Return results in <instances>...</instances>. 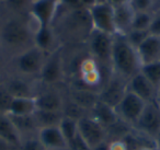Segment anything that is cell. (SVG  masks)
Masks as SVG:
<instances>
[{
  "mask_svg": "<svg viewBox=\"0 0 160 150\" xmlns=\"http://www.w3.org/2000/svg\"><path fill=\"white\" fill-rule=\"evenodd\" d=\"M111 65L122 79L124 78L129 80L140 71L142 64L137 51L129 44L125 35H113Z\"/></svg>",
  "mask_w": 160,
  "mask_h": 150,
  "instance_id": "cell-1",
  "label": "cell"
},
{
  "mask_svg": "<svg viewBox=\"0 0 160 150\" xmlns=\"http://www.w3.org/2000/svg\"><path fill=\"white\" fill-rule=\"evenodd\" d=\"M78 134L92 150H96L104 143L107 128L91 115H85L78 119Z\"/></svg>",
  "mask_w": 160,
  "mask_h": 150,
  "instance_id": "cell-2",
  "label": "cell"
},
{
  "mask_svg": "<svg viewBox=\"0 0 160 150\" xmlns=\"http://www.w3.org/2000/svg\"><path fill=\"white\" fill-rule=\"evenodd\" d=\"M31 36L30 27L18 19L7 21L0 31V38L8 46H23L31 40Z\"/></svg>",
  "mask_w": 160,
  "mask_h": 150,
  "instance_id": "cell-3",
  "label": "cell"
},
{
  "mask_svg": "<svg viewBox=\"0 0 160 150\" xmlns=\"http://www.w3.org/2000/svg\"><path fill=\"white\" fill-rule=\"evenodd\" d=\"M147 102L134 94L131 91H126L120 103L115 106V112L118 119L131 125H135L142 115Z\"/></svg>",
  "mask_w": 160,
  "mask_h": 150,
  "instance_id": "cell-4",
  "label": "cell"
},
{
  "mask_svg": "<svg viewBox=\"0 0 160 150\" xmlns=\"http://www.w3.org/2000/svg\"><path fill=\"white\" fill-rule=\"evenodd\" d=\"M89 13L93 30L110 35L116 34L114 23V8L110 3L93 6L89 9Z\"/></svg>",
  "mask_w": 160,
  "mask_h": 150,
  "instance_id": "cell-5",
  "label": "cell"
},
{
  "mask_svg": "<svg viewBox=\"0 0 160 150\" xmlns=\"http://www.w3.org/2000/svg\"><path fill=\"white\" fill-rule=\"evenodd\" d=\"M139 132L148 136L160 134V108L153 102H148L135 125Z\"/></svg>",
  "mask_w": 160,
  "mask_h": 150,
  "instance_id": "cell-6",
  "label": "cell"
},
{
  "mask_svg": "<svg viewBox=\"0 0 160 150\" xmlns=\"http://www.w3.org/2000/svg\"><path fill=\"white\" fill-rule=\"evenodd\" d=\"M89 45L90 51L96 59H98L100 62L111 64L113 35L92 30L89 35Z\"/></svg>",
  "mask_w": 160,
  "mask_h": 150,
  "instance_id": "cell-7",
  "label": "cell"
},
{
  "mask_svg": "<svg viewBox=\"0 0 160 150\" xmlns=\"http://www.w3.org/2000/svg\"><path fill=\"white\" fill-rule=\"evenodd\" d=\"M45 60V53L34 45L18 56L17 67L25 75H35L41 72Z\"/></svg>",
  "mask_w": 160,
  "mask_h": 150,
  "instance_id": "cell-8",
  "label": "cell"
},
{
  "mask_svg": "<svg viewBox=\"0 0 160 150\" xmlns=\"http://www.w3.org/2000/svg\"><path fill=\"white\" fill-rule=\"evenodd\" d=\"M60 0H35L31 5V13L40 28L51 27Z\"/></svg>",
  "mask_w": 160,
  "mask_h": 150,
  "instance_id": "cell-9",
  "label": "cell"
},
{
  "mask_svg": "<svg viewBox=\"0 0 160 150\" xmlns=\"http://www.w3.org/2000/svg\"><path fill=\"white\" fill-rule=\"evenodd\" d=\"M40 75L42 80L46 83H55L62 79L64 75V68L60 51L53 52V54L46 58Z\"/></svg>",
  "mask_w": 160,
  "mask_h": 150,
  "instance_id": "cell-10",
  "label": "cell"
},
{
  "mask_svg": "<svg viewBox=\"0 0 160 150\" xmlns=\"http://www.w3.org/2000/svg\"><path fill=\"white\" fill-rule=\"evenodd\" d=\"M156 87L142 75V72L136 73L127 82V91L139 97L145 102H153L156 97Z\"/></svg>",
  "mask_w": 160,
  "mask_h": 150,
  "instance_id": "cell-11",
  "label": "cell"
},
{
  "mask_svg": "<svg viewBox=\"0 0 160 150\" xmlns=\"http://www.w3.org/2000/svg\"><path fill=\"white\" fill-rule=\"evenodd\" d=\"M38 139L46 148V150L68 149V145H67L66 139L62 136L58 126L43 127L38 129Z\"/></svg>",
  "mask_w": 160,
  "mask_h": 150,
  "instance_id": "cell-12",
  "label": "cell"
},
{
  "mask_svg": "<svg viewBox=\"0 0 160 150\" xmlns=\"http://www.w3.org/2000/svg\"><path fill=\"white\" fill-rule=\"evenodd\" d=\"M136 51L142 65L160 60V36L149 34Z\"/></svg>",
  "mask_w": 160,
  "mask_h": 150,
  "instance_id": "cell-13",
  "label": "cell"
},
{
  "mask_svg": "<svg viewBox=\"0 0 160 150\" xmlns=\"http://www.w3.org/2000/svg\"><path fill=\"white\" fill-rule=\"evenodd\" d=\"M126 91L127 83H123L122 79L118 78V79H112L98 97L100 101L104 102L108 105L115 108V106L120 103Z\"/></svg>",
  "mask_w": 160,
  "mask_h": 150,
  "instance_id": "cell-14",
  "label": "cell"
},
{
  "mask_svg": "<svg viewBox=\"0 0 160 150\" xmlns=\"http://www.w3.org/2000/svg\"><path fill=\"white\" fill-rule=\"evenodd\" d=\"M135 13V10L129 5V2L123 3L114 8V23H115L116 34L126 35L131 31Z\"/></svg>",
  "mask_w": 160,
  "mask_h": 150,
  "instance_id": "cell-15",
  "label": "cell"
},
{
  "mask_svg": "<svg viewBox=\"0 0 160 150\" xmlns=\"http://www.w3.org/2000/svg\"><path fill=\"white\" fill-rule=\"evenodd\" d=\"M0 138L13 147H21L22 136L7 113H0Z\"/></svg>",
  "mask_w": 160,
  "mask_h": 150,
  "instance_id": "cell-16",
  "label": "cell"
},
{
  "mask_svg": "<svg viewBox=\"0 0 160 150\" xmlns=\"http://www.w3.org/2000/svg\"><path fill=\"white\" fill-rule=\"evenodd\" d=\"M91 110V116L94 117L99 123L102 124L105 128L110 127V126H114L116 124V122L118 121L115 108L108 105L107 103L100 101V100H98L96 102V104H94Z\"/></svg>",
  "mask_w": 160,
  "mask_h": 150,
  "instance_id": "cell-17",
  "label": "cell"
},
{
  "mask_svg": "<svg viewBox=\"0 0 160 150\" xmlns=\"http://www.w3.org/2000/svg\"><path fill=\"white\" fill-rule=\"evenodd\" d=\"M36 110L35 97L13 98L7 114L12 116H32Z\"/></svg>",
  "mask_w": 160,
  "mask_h": 150,
  "instance_id": "cell-18",
  "label": "cell"
},
{
  "mask_svg": "<svg viewBox=\"0 0 160 150\" xmlns=\"http://www.w3.org/2000/svg\"><path fill=\"white\" fill-rule=\"evenodd\" d=\"M36 108L42 111H53V112H62L64 100L57 92L49 91L35 97Z\"/></svg>",
  "mask_w": 160,
  "mask_h": 150,
  "instance_id": "cell-19",
  "label": "cell"
},
{
  "mask_svg": "<svg viewBox=\"0 0 160 150\" xmlns=\"http://www.w3.org/2000/svg\"><path fill=\"white\" fill-rule=\"evenodd\" d=\"M34 43L35 46L41 51L51 52L55 44V34L51 27L38 28L34 33Z\"/></svg>",
  "mask_w": 160,
  "mask_h": 150,
  "instance_id": "cell-20",
  "label": "cell"
},
{
  "mask_svg": "<svg viewBox=\"0 0 160 150\" xmlns=\"http://www.w3.org/2000/svg\"><path fill=\"white\" fill-rule=\"evenodd\" d=\"M38 129L43 127H51V126H58L64 117L62 112H53V111H42L36 110L33 115Z\"/></svg>",
  "mask_w": 160,
  "mask_h": 150,
  "instance_id": "cell-21",
  "label": "cell"
},
{
  "mask_svg": "<svg viewBox=\"0 0 160 150\" xmlns=\"http://www.w3.org/2000/svg\"><path fill=\"white\" fill-rule=\"evenodd\" d=\"M80 71L82 76V80L88 86H97L100 82L101 75L99 72L98 65L96 60L93 59H86L82 62L80 66Z\"/></svg>",
  "mask_w": 160,
  "mask_h": 150,
  "instance_id": "cell-22",
  "label": "cell"
},
{
  "mask_svg": "<svg viewBox=\"0 0 160 150\" xmlns=\"http://www.w3.org/2000/svg\"><path fill=\"white\" fill-rule=\"evenodd\" d=\"M6 89L13 98L33 97L31 93V88L25 81L20 79H12L6 84Z\"/></svg>",
  "mask_w": 160,
  "mask_h": 150,
  "instance_id": "cell-23",
  "label": "cell"
},
{
  "mask_svg": "<svg viewBox=\"0 0 160 150\" xmlns=\"http://www.w3.org/2000/svg\"><path fill=\"white\" fill-rule=\"evenodd\" d=\"M58 127H59L60 132H62V136L65 137L67 145H68L69 141H71L78 135V119L67 117L64 115Z\"/></svg>",
  "mask_w": 160,
  "mask_h": 150,
  "instance_id": "cell-24",
  "label": "cell"
},
{
  "mask_svg": "<svg viewBox=\"0 0 160 150\" xmlns=\"http://www.w3.org/2000/svg\"><path fill=\"white\" fill-rule=\"evenodd\" d=\"M140 72L157 88L160 86V60L142 65Z\"/></svg>",
  "mask_w": 160,
  "mask_h": 150,
  "instance_id": "cell-25",
  "label": "cell"
},
{
  "mask_svg": "<svg viewBox=\"0 0 160 150\" xmlns=\"http://www.w3.org/2000/svg\"><path fill=\"white\" fill-rule=\"evenodd\" d=\"M98 100H99V97L94 95L93 93L88 92V91H85V90H78L75 92L72 101L75 102V103H77L78 105H80L82 108H88V106H89L90 108H92Z\"/></svg>",
  "mask_w": 160,
  "mask_h": 150,
  "instance_id": "cell-26",
  "label": "cell"
},
{
  "mask_svg": "<svg viewBox=\"0 0 160 150\" xmlns=\"http://www.w3.org/2000/svg\"><path fill=\"white\" fill-rule=\"evenodd\" d=\"M151 21H152V16L149 12H136L133 20V24H132V30L148 31Z\"/></svg>",
  "mask_w": 160,
  "mask_h": 150,
  "instance_id": "cell-27",
  "label": "cell"
},
{
  "mask_svg": "<svg viewBox=\"0 0 160 150\" xmlns=\"http://www.w3.org/2000/svg\"><path fill=\"white\" fill-rule=\"evenodd\" d=\"M149 35L148 31H139V30H131L128 33L125 35L126 40L133 47L137 48L142 42L147 38Z\"/></svg>",
  "mask_w": 160,
  "mask_h": 150,
  "instance_id": "cell-28",
  "label": "cell"
},
{
  "mask_svg": "<svg viewBox=\"0 0 160 150\" xmlns=\"http://www.w3.org/2000/svg\"><path fill=\"white\" fill-rule=\"evenodd\" d=\"M13 97L6 89V87H0V113H8Z\"/></svg>",
  "mask_w": 160,
  "mask_h": 150,
  "instance_id": "cell-29",
  "label": "cell"
},
{
  "mask_svg": "<svg viewBox=\"0 0 160 150\" xmlns=\"http://www.w3.org/2000/svg\"><path fill=\"white\" fill-rule=\"evenodd\" d=\"M129 5L135 12H148L152 6V0H129Z\"/></svg>",
  "mask_w": 160,
  "mask_h": 150,
  "instance_id": "cell-30",
  "label": "cell"
},
{
  "mask_svg": "<svg viewBox=\"0 0 160 150\" xmlns=\"http://www.w3.org/2000/svg\"><path fill=\"white\" fill-rule=\"evenodd\" d=\"M21 150H46V148L41 143L38 138H29L27 140H22Z\"/></svg>",
  "mask_w": 160,
  "mask_h": 150,
  "instance_id": "cell-31",
  "label": "cell"
},
{
  "mask_svg": "<svg viewBox=\"0 0 160 150\" xmlns=\"http://www.w3.org/2000/svg\"><path fill=\"white\" fill-rule=\"evenodd\" d=\"M68 149L69 150H92L79 134L72 140L68 142Z\"/></svg>",
  "mask_w": 160,
  "mask_h": 150,
  "instance_id": "cell-32",
  "label": "cell"
},
{
  "mask_svg": "<svg viewBox=\"0 0 160 150\" xmlns=\"http://www.w3.org/2000/svg\"><path fill=\"white\" fill-rule=\"evenodd\" d=\"M7 6L14 11L24 10L28 6L32 5V0H5Z\"/></svg>",
  "mask_w": 160,
  "mask_h": 150,
  "instance_id": "cell-33",
  "label": "cell"
},
{
  "mask_svg": "<svg viewBox=\"0 0 160 150\" xmlns=\"http://www.w3.org/2000/svg\"><path fill=\"white\" fill-rule=\"evenodd\" d=\"M149 34L156 36H160V14L152 17V21L149 27Z\"/></svg>",
  "mask_w": 160,
  "mask_h": 150,
  "instance_id": "cell-34",
  "label": "cell"
},
{
  "mask_svg": "<svg viewBox=\"0 0 160 150\" xmlns=\"http://www.w3.org/2000/svg\"><path fill=\"white\" fill-rule=\"evenodd\" d=\"M108 150H128V147L124 140H113L109 143Z\"/></svg>",
  "mask_w": 160,
  "mask_h": 150,
  "instance_id": "cell-35",
  "label": "cell"
},
{
  "mask_svg": "<svg viewBox=\"0 0 160 150\" xmlns=\"http://www.w3.org/2000/svg\"><path fill=\"white\" fill-rule=\"evenodd\" d=\"M62 2H64L67 7L71 8L72 10H80V9H85V7L82 6L80 0H60Z\"/></svg>",
  "mask_w": 160,
  "mask_h": 150,
  "instance_id": "cell-36",
  "label": "cell"
},
{
  "mask_svg": "<svg viewBox=\"0 0 160 150\" xmlns=\"http://www.w3.org/2000/svg\"><path fill=\"white\" fill-rule=\"evenodd\" d=\"M127 2H129V0H109V1H108V3H110V5L114 8L118 7V6L123 5V3H127Z\"/></svg>",
  "mask_w": 160,
  "mask_h": 150,
  "instance_id": "cell-37",
  "label": "cell"
},
{
  "mask_svg": "<svg viewBox=\"0 0 160 150\" xmlns=\"http://www.w3.org/2000/svg\"><path fill=\"white\" fill-rule=\"evenodd\" d=\"M80 1H81V3H82L83 7L88 8V9H90V8H92L93 6L97 5L96 0H80Z\"/></svg>",
  "mask_w": 160,
  "mask_h": 150,
  "instance_id": "cell-38",
  "label": "cell"
},
{
  "mask_svg": "<svg viewBox=\"0 0 160 150\" xmlns=\"http://www.w3.org/2000/svg\"><path fill=\"white\" fill-rule=\"evenodd\" d=\"M11 148H14V147L10 145V143H8L6 140L0 138V150H10Z\"/></svg>",
  "mask_w": 160,
  "mask_h": 150,
  "instance_id": "cell-39",
  "label": "cell"
},
{
  "mask_svg": "<svg viewBox=\"0 0 160 150\" xmlns=\"http://www.w3.org/2000/svg\"><path fill=\"white\" fill-rule=\"evenodd\" d=\"M134 150H157L156 148H151V147H146V146H142V147H138Z\"/></svg>",
  "mask_w": 160,
  "mask_h": 150,
  "instance_id": "cell-40",
  "label": "cell"
},
{
  "mask_svg": "<svg viewBox=\"0 0 160 150\" xmlns=\"http://www.w3.org/2000/svg\"><path fill=\"white\" fill-rule=\"evenodd\" d=\"M97 1V5H102V3H108L109 0H96Z\"/></svg>",
  "mask_w": 160,
  "mask_h": 150,
  "instance_id": "cell-41",
  "label": "cell"
},
{
  "mask_svg": "<svg viewBox=\"0 0 160 150\" xmlns=\"http://www.w3.org/2000/svg\"><path fill=\"white\" fill-rule=\"evenodd\" d=\"M1 27H2V25H1V24H0V31H1Z\"/></svg>",
  "mask_w": 160,
  "mask_h": 150,
  "instance_id": "cell-42",
  "label": "cell"
}]
</instances>
